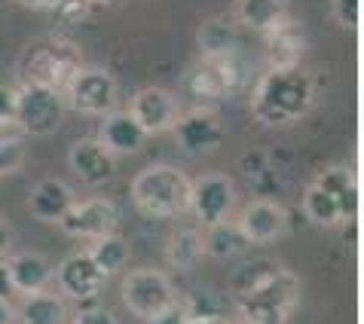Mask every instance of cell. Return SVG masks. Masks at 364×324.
Here are the masks:
<instances>
[{
	"mask_svg": "<svg viewBox=\"0 0 364 324\" xmlns=\"http://www.w3.org/2000/svg\"><path fill=\"white\" fill-rule=\"evenodd\" d=\"M98 141L114 156H132L147 144V131L135 123V117L129 110H110L107 117H101Z\"/></svg>",
	"mask_w": 364,
	"mask_h": 324,
	"instance_id": "16",
	"label": "cell"
},
{
	"mask_svg": "<svg viewBox=\"0 0 364 324\" xmlns=\"http://www.w3.org/2000/svg\"><path fill=\"white\" fill-rule=\"evenodd\" d=\"M248 77V68L242 65L236 49L227 55H202V62L193 65L184 77V89L190 92L196 107L211 110L218 101H227L236 89H242Z\"/></svg>",
	"mask_w": 364,
	"mask_h": 324,
	"instance_id": "5",
	"label": "cell"
},
{
	"mask_svg": "<svg viewBox=\"0 0 364 324\" xmlns=\"http://www.w3.org/2000/svg\"><path fill=\"white\" fill-rule=\"evenodd\" d=\"M236 324H248V321H236Z\"/></svg>",
	"mask_w": 364,
	"mask_h": 324,
	"instance_id": "40",
	"label": "cell"
},
{
	"mask_svg": "<svg viewBox=\"0 0 364 324\" xmlns=\"http://www.w3.org/2000/svg\"><path fill=\"white\" fill-rule=\"evenodd\" d=\"M316 104V83L303 68H269L251 95V114L264 126H288Z\"/></svg>",
	"mask_w": 364,
	"mask_h": 324,
	"instance_id": "1",
	"label": "cell"
},
{
	"mask_svg": "<svg viewBox=\"0 0 364 324\" xmlns=\"http://www.w3.org/2000/svg\"><path fill=\"white\" fill-rule=\"evenodd\" d=\"M16 318L22 324H68V309L62 297L40 291V293H28L22 300V306L16 309Z\"/></svg>",
	"mask_w": 364,
	"mask_h": 324,
	"instance_id": "21",
	"label": "cell"
},
{
	"mask_svg": "<svg viewBox=\"0 0 364 324\" xmlns=\"http://www.w3.org/2000/svg\"><path fill=\"white\" fill-rule=\"evenodd\" d=\"M65 95L46 86H22L16 92V117L13 126L28 138H46L65 119Z\"/></svg>",
	"mask_w": 364,
	"mask_h": 324,
	"instance_id": "6",
	"label": "cell"
},
{
	"mask_svg": "<svg viewBox=\"0 0 364 324\" xmlns=\"http://www.w3.org/2000/svg\"><path fill=\"white\" fill-rule=\"evenodd\" d=\"M74 205V193H70V187L65 180H40V184L31 190V196H28V208H31V215L37 220H43V224H58L68 208Z\"/></svg>",
	"mask_w": 364,
	"mask_h": 324,
	"instance_id": "19",
	"label": "cell"
},
{
	"mask_svg": "<svg viewBox=\"0 0 364 324\" xmlns=\"http://www.w3.org/2000/svg\"><path fill=\"white\" fill-rule=\"evenodd\" d=\"M80 68H83V53L65 37H40L28 43L16 65L22 86H46L58 92H65Z\"/></svg>",
	"mask_w": 364,
	"mask_h": 324,
	"instance_id": "2",
	"label": "cell"
},
{
	"mask_svg": "<svg viewBox=\"0 0 364 324\" xmlns=\"http://www.w3.org/2000/svg\"><path fill=\"white\" fill-rule=\"evenodd\" d=\"M300 279L288 269H269L239 293V309L248 324H285L297 309Z\"/></svg>",
	"mask_w": 364,
	"mask_h": 324,
	"instance_id": "4",
	"label": "cell"
},
{
	"mask_svg": "<svg viewBox=\"0 0 364 324\" xmlns=\"http://www.w3.org/2000/svg\"><path fill=\"white\" fill-rule=\"evenodd\" d=\"M129 114L135 117V123L147 131V135H159V131H171L178 119V101L171 92L159 86H147L135 92L132 104H129Z\"/></svg>",
	"mask_w": 364,
	"mask_h": 324,
	"instance_id": "12",
	"label": "cell"
},
{
	"mask_svg": "<svg viewBox=\"0 0 364 324\" xmlns=\"http://www.w3.org/2000/svg\"><path fill=\"white\" fill-rule=\"evenodd\" d=\"M9 248H13V227L6 220H0V257H6Z\"/></svg>",
	"mask_w": 364,
	"mask_h": 324,
	"instance_id": "35",
	"label": "cell"
},
{
	"mask_svg": "<svg viewBox=\"0 0 364 324\" xmlns=\"http://www.w3.org/2000/svg\"><path fill=\"white\" fill-rule=\"evenodd\" d=\"M187 318H190V309H187V306H181V303L175 300L168 309L159 312L156 318H150V324H184Z\"/></svg>",
	"mask_w": 364,
	"mask_h": 324,
	"instance_id": "33",
	"label": "cell"
},
{
	"mask_svg": "<svg viewBox=\"0 0 364 324\" xmlns=\"http://www.w3.org/2000/svg\"><path fill=\"white\" fill-rule=\"evenodd\" d=\"M236 205V187H232L230 175L220 171H208L196 180H190V211L196 215L202 227H215L220 220H227V215Z\"/></svg>",
	"mask_w": 364,
	"mask_h": 324,
	"instance_id": "9",
	"label": "cell"
},
{
	"mask_svg": "<svg viewBox=\"0 0 364 324\" xmlns=\"http://www.w3.org/2000/svg\"><path fill=\"white\" fill-rule=\"evenodd\" d=\"M288 13L285 0H236V18L251 31L267 34L269 28H276Z\"/></svg>",
	"mask_w": 364,
	"mask_h": 324,
	"instance_id": "22",
	"label": "cell"
},
{
	"mask_svg": "<svg viewBox=\"0 0 364 324\" xmlns=\"http://www.w3.org/2000/svg\"><path fill=\"white\" fill-rule=\"evenodd\" d=\"M175 285L159 269H132L123 279V303L135 318H156L163 309L175 303Z\"/></svg>",
	"mask_w": 364,
	"mask_h": 324,
	"instance_id": "8",
	"label": "cell"
},
{
	"mask_svg": "<svg viewBox=\"0 0 364 324\" xmlns=\"http://www.w3.org/2000/svg\"><path fill=\"white\" fill-rule=\"evenodd\" d=\"M6 269H9V279H13V291L22 293V297L46 291L49 279H53L46 257L34 254V251H22V254L6 257Z\"/></svg>",
	"mask_w": 364,
	"mask_h": 324,
	"instance_id": "18",
	"label": "cell"
},
{
	"mask_svg": "<svg viewBox=\"0 0 364 324\" xmlns=\"http://www.w3.org/2000/svg\"><path fill=\"white\" fill-rule=\"evenodd\" d=\"M13 279H9V269H6V257H0V300H9L13 297Z\"/></svg>",
	"mask_w": 364,
	"mask_h": 324,
	"instance_id": "34",
	"label": "cell"
},
{
	"mask_svg": "<svg viewBox=\"0 0 364 324\" xmlns=\"http://www.w3.org/2000/svg\"><path fill=\"white\" fill-rule=\"evenodd\" d=\"M199 49L202 55H227L236 49V25L224 16H211L199 25Z\"/></svg>",
	"mask_w": 364,
	"mask_h": 324,
	"instance_id": "23",
	"label": "cell"
},
{
	"mask_svg": "<svg viewBox=\"0 0 364 324\" xmlns=\"http://www.w3.org/2000/svg\"><path fill=\"white\" fill-rule=\"evenodd\" d=\"M202 254H205V239H202L199 230H178L175 236L166 242V257L171 266H178V269L196 266Z\"/></svg>",
	"mask_w": 364,
	"mask_h": 324,
	"instance_id": "24",
	"label": "cell"
},
{
	"mask_svg": "<svg viewBox=\"0 0 364 324\" xmlns=\"http://www.w3.org/2000/svg\"><path fill=\"white\" fill-rule=\"evenodd\" d=\"M22 162H25V144H22V138L4 135V138H0V178L18 171V168H22Z\"/></svg>",
	"mask_w": 364,
	"mask_h": 324,
	"instance_id": "28",
	"label": "cell"
},
{
	"mask_svg": "<svg viewBox=\"0 0 364 324\" xmlns=\"http://www.w3.org/2000/svg\"><path fill=\"white\" fill-rule=\"evenodd\" d=\"M331 16L333 22L346 31H355L358 28V16H361V0H333L331 4Z\"/></svg>",
	"mask_w": 364,
	"mask_h": 324,
	"instance_id": "29",
	"label": "cell"
},
{
	"mask_svg": "<svg viewBox=\"0 0 364 324\" xmlns=\"http://www.w3.org/2000/svg\"><path fill=\"white\" fill-rule=\"evenodd\" d=\"M184 324H224L218 315H190Z\"/></svg>",
	"mask_w": 364,
	"mask_h": 324,
	"instance_id": "38",
	"label": "cell"
},
{
	"mask_svg": "<svg viewBox=\"0 0 364 324\" xmlns=\"http://www.w3.org/2000/svg\"><path fill=\"white\" fill-rule=\"evenodd\" d=\"M95 4H98V6H110V4H117V0H92V6H95Z\"/></svg>",
	"mask_w": 364,
	"mask_h": 324,
	"instance_id": "39",
	"label": "cell"
},
{
	"mask_svg": "<svg viewBox=\"0 0 364 324\" xmlns=\"http://www.w3.org/2000/svg\"><path fill=\"white\" fill-rule=\"evenodd\" d=\"M132 202L147 217H178L190 205V178L175 166H150L132 180Z\"/></svg>",
	"mask_w": 364,
	"mask_h": 324,
	"instance_id": "3",
	"label": "cell"
},
{
	"mask_svg": "<svg viewBox=\"0 0 364 324\" xmlns=\"http://www.w3.org/2000/svg\"><path fill=\"white\" fill-rule=\"evenodd\" d=\"M316 187L325 190L328 196L337 199L343 220L355 217V208H358V184H355V175H352L349 166H328L318 175Z\"/></svg>",
	"mask_w": 364,
	"mask_h": 324,
	"instance_id": "20",
	"label": "cell"
},
{
	"mask_svg": "<svg viewBox=\"0 0 364 324\" xmlns=\"http://www.w3.org/2000/svg\"><path fill=\"white\" fill-rule=\"evenodd\" d=\"M65 104L83 117H107L117 110V80L105 68H80L65 86Z\"/></svg>",
	"mask_w": 364,
	"mask_h": 324,
	"instance_id": "7",
	"label": "cell"
},
{
	"mask_svg": "<svg viewBox=\"0 0 364 324\" xmlns=\"http://www.w3.org/2000/svg\"><path fill=\"white\" fill-rule=\"evenodd\" d=\"M205 239V254L218 257V260H227V257H239L242 251H245V236H242L239 227H230L227 220H220V224L208 227V236Z\"/></svg>",
	"mask_w": 364,
	"mask_h": 324,
	"instance_id": "26",
	"label": "cell"
},
{
	"mask_svg": "<svg viewBox=\"0 0 364 324\" xmlns=\"http://www.w3.org/2000/svg\"><path fill=\"white\" fill-rule=\"evenodd\" d=\"M0 324H16V306L9 300H0Z\"/></svg>",
	"mask_w": 364,
	"mask_h": 324,
	"instance_id": "36",
	"label": "cell"
},
{
	"mask_svg": "<svg viewBox=\"0 0 364 324\" xmlns=\"http://www.w3.org/2000/svg\"><path fill=\"white\" fill-rule=\"evenodd\" d=\"M55 279H58L62 293H68V297H74V300L95 297L98 288L105 285V276H101V269L95 266V260L89 257V251L86 254L65 257L62 263H58V269H55Z\"/></svg>",
	"mask_w": 364,
	"mask_h": 324,
	"instance_id": "14",
	"label": "cell"
},
{
	"mask_svg": "<svg viewBox=\"0 0 364 324\" xmlns=\"http://www.w3.org/2000/svg\"><path fill=\"white\" fill-rule=\"evenodd\" d=\"M13 117H16V89L0 86V129L13 126Z\"/></svg>",
	"mask_w": 364,
	"mask_h": 324,
	"instance_id": "32",
	"label": "cell"
},
{
	"mask_svg": "<svg viewBox=\"0 0 364 324\" xmlns=\"http://www.w3.org/2000/svg\"><path fill=\"white\" fill-rule=\"evenodd\" d=\"M70 171L89 187H101L117 175V159L114 153L101 144L98 138H83L70 147Z\"/></svg>",
	"mask_w": 364,
	"mask_h": 324,
	"instance_id": "13",
	"label": "cell"
},
{
	"mask_svg": "<svg viewBox=\"0 0 364 324\" xmlns=\"http://www.w3.org/2000/svg\"><path fill=\"white\" fill-rule=\"evenodd\" d=\"M303 211H306V217L312 220V224H318V227H337V224H343L337 199L328 196L325 190H318L316 184L303 193Z\"/></svg>",
	"mask_w": 364,
	"mask_h": 324,
	"instance_id": "27",
	"label": "cell"
},
{
	"mask_svg": "<svg viewBox=\"0 0 364 324\" xmlns=\"http://www.w3.org/2000/svg\"><path fill=\"white\" fill-rule=\"evenodd\" d=\"M285 208L276 205L269 199H257L242 211V220H239V230L245 236L248 245H264V242H272L285 232Z\"/></svg>",
	"mask_w": 364,
	"mask_h": 324,
	"instance_id": "15",
	"label": "cell"
},
{
	"mask_svg": "<svg viewBox=\"0 0 364 324\" xmlns=\"http://www.w3.org/2000/svg\"><path fill=\"white\" fill-rule=\"evenodd\" d=\"M89 9H92V0H55L53 4V13L62 22H83Z\"/></svg>",
	"mask_w": 364,
	"mask_h": 324,
	"instance_id": "30",
	"label": "cell"
},
{
	"mask_svg": "<svg viewBox=\"0 0 364 324\" xmlns=\"http://www.w3.org/2000/svg\"><path fill=\"white\" fill-rule=\"evenodd\" d=\"M18 4L28 6V9H53L55 0H18Z\"/></svg>",
	"mask_w": 364,
	"mask_h": 324,
	"instance_id": "37",
	"label": "cell"
},
{
	"mask_svg": "<svg viewBox=\"0 0 364 324\" xmlns=\"http://www.w3.org/2000/svg\"><path fill=\"white\" fill-rule=\"evenodd\" d=\"M89 257L95 260V266L101 269V276H117V272H123V266L129 263V242L119 239V236H101L95 239L92 251H89Z\"/></svg>",
	"mask_w": 364,
	"mask_h": 324,
	"instance_id": "25",
	"label": "cell"
},
{
	"mask_svg": "<svg viewBox=\"0 0 364 324\" xmlns=\"http://www.w3.org/2000/svg\"><path fill=\"white\" fill-rule=\"evenodd\" d=\"M117 205L110 199H101V196H92V199H83L68 208V215L58 220L65 236L70 239H83V242H95L101 236H110L117 230Z\"/></svg>",
	"mask_w": 364,
	"mask_h": 324,
	"instance_id": "10",
	"label": "cell"
},
{
	"mask_svg": "<svg viewBox=\"0 0 364 324\" xmlns=\"http://www.w3.org/2000/svg\"><path fill=\"white\" fill-rule=\"evenodd\" d=\"M303 53H306V31L297 22H288V16L267 31L269 68H300Z\"/></svg>",
	"mask_w": 364,
	"mask_h": 324,
	"instance_id": "17",
	"label": "cell"
},
{
	"mask_svg": "<svg viewBox=\"0 0 364 324\" xmlns=\"http://www.w3.org/2000/svg\"><path fill=\"white\" fill-rule=\"evenodd\" d=\"M171 131H175V141L181 144V150H187V153H211L224 141V126L215 117V110H205V107H193L187 114H178Z\"/></svg>",
	"mask_w": 364,
	"mask_h": 324,
	"instance_id": "11",
	"label": "cell"
},
{
	"mask_svg": "<svg viewBox=\"0 0 364 324\" xmlns=\"http://www.w3.org/2000/svg\"><path fill=\"white\" fill-rule=\"evenodd\" d=\"M74 324H119L117 315L110 309H101V306H89V309H80L74 315Z\"/></svg>",
	"mask_w": 364,
	"mask_h": 324,
	"instance_id": "31",
	"label": "cell"
}]
</instances>
